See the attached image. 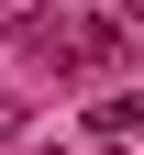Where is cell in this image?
Here are the masks:
<instances>
[{"label": "cell", "instance_id": "cell-1", "mask_svg": "<svg viewBox=\"0 0 144 155\" xmlns=\"http://www.w3.org/2000/svg\"><path fill=\"white\" fill-rule=\"evenodd\" d=\"M100 133H144V100H111V111H100Z\"/></svg>", "mask_w": 144, "mask_h": 155}, {"label": "cell", "instance_id": "cell-2", "mask_svg": "<svg viewBox=\"0 0 144 155\" xmlns=\"http://www.w3.org/2000/svg\"><path fill=\"white\" fill-rule=\"evenodd\" d=\"M11 122H22V111H11V100H0V133H11Z\"/></svg>", "mask_w": 144, "mask_h": 155}]
</instances>
